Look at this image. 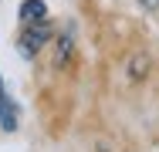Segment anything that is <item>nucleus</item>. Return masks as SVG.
I'll use <instances>...</instances> for the list:
<instances>
[{"label": "nucleus", "mask_w": 159, "mask_h": 152, "mask_svg": "<svg viewBox=\"0 0 159 152\" xmlns=\"http://www.w3.org/2000/svg\"><path fill=\"white\" fill-rule=\"evenodd\" d=\"M146 68H149V58H146V54H135V61L129 64V78H132V81H139V78L146 74Z\"/></svg>", "instance_id": "nucleus-4"}, {"label": "nucleus", "mask_w": 159, "mask_h": 152, "mask_svg": "<svg viewBox=\"0 0 159 152\" xmlns=\"http://www.w3.org/2000/svg\"><path fill=\"white\" fill-rule=\"evenodd\" d=\"M17 14H20V20H24V24H34V20H44V14H48V3H44V0H24Z\"/></svg>", "instance_id": "nucleus-3"}, {"label": "nucleus", "mask_w": 159, "mask_h": 152, "mask_svg": "<svg viewBox=\"0 0 159 152\" xmlns=\"http://www.w3.org/2000/svg\"><path fill=\"white\" fill-rule=\"evenodd\" d=\"M142 7L146 10H159V0H142Z\"/></svg>", "instance_id": "nucleus-5"}, {"label": "nucleus", "mask_w": 159, "mask_h": 152, "mask_svg": "<svg viewBox=\"0 0 159 152\" xmlns=\"http://www.w3.org/2000/svg\"><path fill=\"white\" fill-rule=\"evenodd\" d=\"M48 41H51V27H48L44 20H34L31 27H24V37H20V54H24V58H34Z\"/></svg>", "instance_id": "nucleus-1"}, {"label": "nucleus", "mask_w": 159, "mask_h": 152, "mask_svg": "<svg viewBox=\"0 0 159 152\" xmlns=\"http://www.w3.org/2000/svg\"><path fill=\"white\" fill-rule=\"evenodd\" d=\"M71 54H75V30H71V24H64L58 34V44H54V64L64 68L71 61Z\"/></svg>", "instance_id": "nucleus-2"}]
</instances>
